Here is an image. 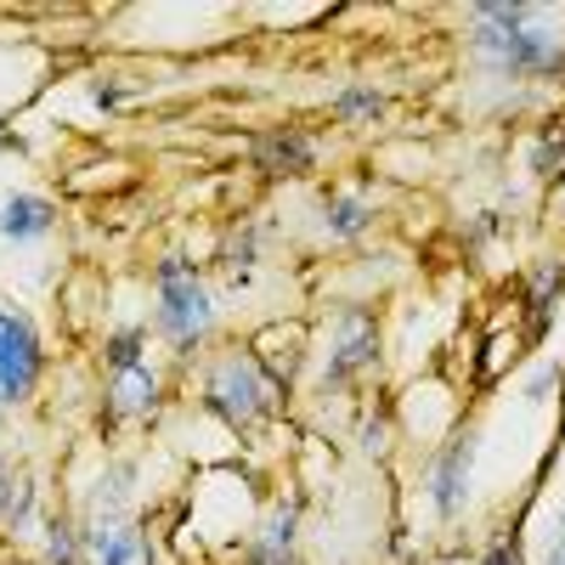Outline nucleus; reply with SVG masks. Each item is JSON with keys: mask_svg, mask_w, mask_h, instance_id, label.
Masks as SVG:
<instances>
[{"mask_svg": "<svg viewBox=\"0 0 565 565\" xmlns=\"http://www.w3.org/2000/svg\"><path fill=\"white\" fill-rule=\"evenodd\" d=\"M476 52L521 79L565 74V29L537 7H476Z\"/></svg>", "mask_w": 565, "mask_h": 565, "instance_id": "1", "label": "nucleus"}, {"mask_svg": "<svg viewBox=\"0 0 565 565\" xmlns=\"http://www.w3.org/2000/svg\"><path fill=\"white\" fill-rule=\"evenodd\" d=\"M210 322H215V306L204 295V282L199 271L186 266V260H159V328L170 334L175 351H193L204 334H210Z\"/></svg>", "mask_w": 565, "mask_h": 565, "instance_id": "2", "label": "nucleus"}, {"mask_svg": "<svg viewBox=\"0 0 565 565\" xmlns=\"http://www.w3.org/2000/svg\"><path fill=\"white\" fill-rule=\"evenodd\" d=\"M204 396H210V407L232 424V430H244V424H255L271 407V385H266V373L255 367V356H221L210 367Z\"/></svg>", "mask_w": 565, "mask_h": 565, "instance_id": "3", "label": "nucleus"}, {"mask_svg": "<svg viewBox=\"0 0 565 565\" xmlns=\"http://www.w3.org/2000/svg\"><path fill=\"white\" fill-rule=\"evenodd\" d=\"M45 367V351H40V334L29 328V317L0 306V407H12L34 391Z\"/></svg>", "mask_w": 565, "mask_h": 565, "instance_id": "4", "label": "nucleus"}, {"mask_svg": "<svg viewBox=\"0 0 565 565\" xmlns=\"http://www.w3.org/2000/svg\"><path fill=\"white\" fill-rule=\"evenodd\" d=\"M469 463H476V436H458L441 463H436V476H430V503L441 514H458V503L469 498Z\"/></svg>", "mask_w": 565, "mask_h": 565, "instance_id": "5", "label": "nucleus"}, {"mask_svg": "<svg viewBox=\"0 0 565 565\" xmlns=\"http://www.w3.org/2000/svg\"><path fill=\"white\" fill-rule=\"evenodd\" d=\"M373 356H380V334H373V322H367L362 311H351V317L340 322V345H334V356H328V385L351 380V373L367 367Z\"/></svg>", "mask_w": 565, "mask_h": 565, "instance_id": "6", "label": "nucleus"}, {"mask_svg": "<svg viewBox=\"0 0 565 565\" xmlns=\"http://www.w3.org/2000/svg\"><path fill=\"white\" fill-rule=\"evenodd\" d=\"M52 226H57V210L45 199H34V193H12L7 204H0V238H12V244H34Z\"/></svg>", "mask_w": 565, "mask_h": 565, "instance_id": "7", "label": "nucleus"}, {"mask_svg": "<svg viewBox=\"0 0 565 565\" xmlns=\"http://www.w3.org/2000/svg\"><path fill=\"white\" fill-rule=\"evenodd\" d=\"M311 159H317V148H311L306 130H271V136H260V148H255V164L271 170V175H306Z\"/></svg>", "mask_w": 565, "mask_h": 565, "instance_id": "8", "label": "nucleus"}, {"mask_svg": "<svg viewBox=\"0 0 565 565\" xmlns=\"http://www.w3.org/2000/svg\"><path fill=\"white\" fill-rule=\"evenodd\" d=\"M108 407L119 418H136V413H153L159 407V380H153V367L148 362H136L125 373H114V391H108Z\"/></svg>", "mask_w": 565, "mask_h": 565, "instance_id": "9", "label": "nucleus"}, {"mask_svg": "<svg viewBox=\"0 0 565 565\" xmlns=\"http://www.w3.org/2000/svg\"><path fill=\"white\" fill-rule=\"evenodd\" d=\"M90 565H141V543L130 526H97L90 532Z\"/></svg>", "mask_w": 565, "mask_h": 565, "instance_id": "10", "label": "nucleus"}, {"mask_svg": "<svg viewBox=\"0 0 565 565\" xmlns=\"http://www.w3.org/2000/svg\"><path fill=\"white\" fill-rule=\"evenodd\" d=\"M532 170H537L543 181H559V186H565V125H554V130H543V136H537V148H532Z\"/></svg>", "mask_w": 565, "mask_h": 565, "instance_id": "11", "label": "nucleus"}, {"mask_svg": "<svg viewBox=\"0 0 565 565\" xmlns=\"http://www.w3.org/2000/svg\"><path fill=\"white\" fill-rule=\"evenodd\" d=\"M29 514V481L12 476V469H0V526H12Z\"/></svg>", "mask_w": 565, "mask_h": 565, "instance_id": "12", "label": "nucleus"}, {"mask_svg": "<svg viewBox=\"0 0 565 565\" xmlns=\"http://www.w3.org/2000/svg\"><path fill=\"white\" fill-rule=\"evenodd\" d=\"M362 226H367V204L362 199H334L328 204V232H334V238H356Z\"/></svg>", "mask_w": 565, "mask_h": 565, "instance_id": "13", "label": "nucleus"}, {"mask_svg": "<svg viewBox=\"0 0 565 565\" xmlns=\"http://www.w3.org/2000/svg\"><path fill=\"white\" fill-rule=\"evenodd\" d=\"M380 108H385V97H380V90H367V85H351V90H340V97H334V114L340 119H373Z\"/></svg>", "mask_w": 565, "mask_h": 565, "instance_id": "14", "label": "nucleus"}, {"mask_svg": "<svg viewBox=\"0 0 565 565\" xmlns=\"http://www.w3.org/2000/svg\"><path fill=\"white\" fill-rule=\"evenodd\" d=\"M108 362H114V373H125V367L141 362V328H125V334L108 340Z\"/></svg>", "mask_w": 565, "mask_h": 565, "instance_id": "15", "label": "nucleus"}, {"mask_svg": "<svg viewBox=\"0 0 565 565\" xmlns=\"http://www.w3.org/2000/svg\"><path fill=\"white\" fill-rule=\"evenodd\" d=\"M45 559H52V565H74V559H79V543H74V532H68V526H52V543H45Z\"/></svg>", "mask_w": 565, "mask_h": 565, "instance_id": "16", "label": "nucleus"}, {"mask_svg": "<svg viewBox=\"0 0 565 565\" xmlns=\"http://www.w3.org/2000/svg\"><path fill=\"white\" fill-rule=\"evenodd\" d=\"M487 565H521V548H514V537H498L487 548Z\"/></svg>", "mask_w": 565, "mask_h": 565, "instance_id": "17", "label": "nucleus"}, {"mask_svg": "<svg viewBox=\"0 0 565 565\" xmlns=\"http://www.w3.org/2000/svg\"><path fill=\"white\" fill-rule=\"evenodd\" d=\"M548 565H565V514H559V532H554V548H548Z\"/></svg>", "mask_w": 565, "mask_h": 565, "instance_id": "18", "label": "nucleus"}, {"mask_svg": "<svg viewBox=\"0 0 565 565\" xmlns=\"http://www.w3.org/2000/svg\"><path fill=\"white\" fill-rule=\"evenodd\" d=\"M23 148V141H18V130L7 125V119H0V153H18Z\"/></svg>", "mask_w": 565, "mask_h": 565, "instance_id": "19", "label": "nucleus"}]
</instances>
